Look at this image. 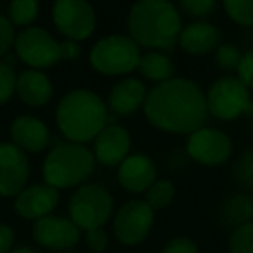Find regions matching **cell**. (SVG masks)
<instances>
[{"instance_id":"6da1fadb","label":"cell","mask_w":253,"mask_h":253,"mask_svg":"<svg viewBox=\"0 0 253 253\" xmlns=\"http://www.w3.org/2000/svg\"><path fill=\"white\" fill-rule=\"evenodd\" d=\"M144 115L151 125L172 134H193L208 118L207 95L189 78H170L148 92Z\"/></svg>"},{"instance_id":"7a4b0ae2","label":"cell","mask_w":253,"mask_h":253,"mask_svg":"<svg viewBox=\"0 0 253 253\" xmlns=\"http://www.w3.org/2000/svg\"><path fill=\"white\" fill-rule=\"evenodd\" d=\"M126 26L139 47L153 50H173L182 32L180 11L165 0H141L132 5Z\"/></svg>"},{"instance_id":"3957f363","label":"cell","mask_w":253,"mask_h":253,"mask_svg":"<svg viewBox=\"0 0 253 253\" xmlns=\"http://www.w3.org/2000/svg\"><path fill=\"white\" fill-rule=\"evenodd\" d=\"M56 122L68 142L85 144L94 141L106 125H109V111L106 102L95 92L75 88L61 97Z\"/></svg>"},{"instance_id":"277c9868","label":"cell","mask_w":253,"mask_h":253,"mask_svg":"<svg viewBox=\"0 0 253 253\" xmlns=\"http://www.w3.org/2000/svg\"><path fill=\"white\" fill-rule=\"evenodd\" d=\"M95 169L94 153L84 144L77 142H59L50 149L43 162V179L54 189L84 186Z\"/></svg>"},{"instance_id":"5b68a950","label":"cell","mask_w":253,"mask_h":253,"mask_svg":"<svg viewBox=\"0 0 253 253\" xmlns=\"http://www.w3.org/2000/svg\"><path fill=\"white\" fill-rule=\"evenodd\" d=\"M141 56V49L130 37L109 35L92 47L90 64L99 73L116 77L137 70Z\"/></svg>"},{"instance_id":"8992f818","label":"cell","mask_w":253,"mask_h":253,"mask_svg":"<svg viewBox=\"0 0 253 253\" xmlns=\"http://www.w3.org/2000/svg\"><path fill=\"white\" fill-rule=\"evenodd\" d=\"M70 218L78 229H99L113 213V196L99 184H84L70 200Z\"/></svg>"},{"instance_id":"52a82bcc","label":"cell","mask_w":253,"mask_h":253,"mask_svg":"<svg viewBox=\"0 0 253 253\" xmlns=\"http://www.w3.org/2000/svg\"><path fill=\"white\" fill-rule=\"evenodd\" d=\"M207 108L218 120H234L238 116H253V101L250 90L238 77H220L207 94Z\"/></svg>"},{"instance_id":"ba28073f","label":"cell","mask_w":253,"mask_h":253,"mask_svg":"<svg viewBox=\"0 0 253 253\" xmlns=\"http://www.w3.org/2000/svg\"><path fill=\"white\" fill-rule=\"evenodd\" d=\"M16 56L32 70L49 68L61 61L59 42L47 30L30 26L16 37Z\"/></svg>"},{"instance_id":"9c48e42d","label":"cell","mask_w":253,"mask_h":253,"mask_svg":"<svg viewBox=\"0 0 253 253\" xmlns=\"http://www.w3.org/2000/svg\"><path fill=\"white\" fill-rule=\"evenodd\" d=\"M155 224V210L142 200L126 201L115 215L113 232L116 239L126 246L142 243Z\"/></svg>"},{"instance_id":"30bf717a","label":"cell","mask_w":253,"mask_h":253,"mask_svg":"<svg viewBox=\"0 0 253 253\" xmlns=\"http://www.w3.org/2000/svg\"><path fill=\"white\" fill-rule=\"evenodd\" d=\"M52 21L68 40L80 42L94 33L95 11L84 0H57L52 5Z\"/></svg>"},{"instance_id":"8fae6325","label":"cell","mask_w":253,"mask_h":253,"mask_svg":"<svg viewBox=\"0 0 253 253\" xmlns=\"http://www.w3.org/2000/svg\"><path fill=\"white\" fill-rule=\"evenodd\" d=\"M187 155L201 165H222L231 158L232 141L218 128L203 126L193 132L187 139Z\"/></svg>"},{"instance_id":"7c38bea8","label":"cell","mask_w":253,"mask_h":253,"mask_svg":"<svg viewBox=\"0 0 253 253\" xmlns=\"http://www.w3.org/2000/svg\"><path fill=\"white\" fill-rule=\"evenodd\" d=\"M30 177L28 155L12 142L0 144V196H18Z\"/></svg>"},{"instance_id":"4fadbf2b","label":"cell","mask_w":253,"mask_h":253,"mask_svg":"<svg viewBox=\"0 0 253 253\" xmlns=\"http://www.w3.org/2000/svg\"><path fill=\"white\" fill-rule=\"evenodd\" d=\"M32 232L40 246L56 250L57 253H64L66 250L73 248L80 239V229L71 222V218L56 215H47L33 222Z\"/></svg>"},{"instance_id":"5bb4252c","label":"cell","mask_w":253,"mask_h":253,"mask_svg":"<svg viewBox=\"0 0 253 253\" xmlns=\"http://www.w3.org/2000/svg\"><path fill=\"white\" fill-rule=\"evenodd\" d=\"M59 203V193L47 184H35L25 187L16 196L14 210L19 217L26 220H40L52 213V210Z\"/></svg>"},{"instance_id":"9a60e30c","label":"cell","mask_w":253,"mask_h":253,"mask_svg":"<svg viewBox=\"0 0 253 253\" xmlns=\"http://www.w3.org/2000/svg\"><path fill=\"white\" fill-rule=\"evenodd\" d=\"M130 146V134L123 126L109 123L94 139V158L106 167L120 165L128 156Z\"/></svg>"},{"instance_id":"2e32d148","label":"cell","mask_w":253,"mask_h":253,"mask_svg":"<svg viewBox=\"0 0 253 253\" xmlns=\"http://www.w3.org/2000/svg\"><path fill=\"white\" fill-rule=\"evenodd\" d=\"M118 182L128 193H146L156 182V167L146 155H128L118 165Z\"/></svg>"},{"instance_id":"e0dca14e","label":"cell","mask_w":253,"mask_h":253,"mask_svg":"<svg viewBox=\"0 0 253 253\" xmlns=\"http://www.w3.org/2000/svg\"><path fill=\"white\" fill-rule=\"evenodd\" d=\"M11 139L25 153H40L49 146L50 132L42 120L23 115L11 123Z\"/></svg>"},{"instance_id":"ac0fdd59","label":"cell","mask_w":253,"mask_h":253,"mask_svg":"<svg viewBox=\"0 0 253 253\" xmlns=\"http://www.w3.org/2000/svg\"><path fill=\"white\" fill-rule=\"evenodd\" d=\"M148 92L137 78H123L111 88L108 106L115 115H132L139 108H144Z\"/></svg>"},{"instance_id":"d6986e66","label":"cell","mask_w":253,"mask_h":253,"mask_svg":"<svg viewBox=\"0 0 253 253\" xmlns=\"http://www.w3.org/2000/svg\"><path fill=\"white\" fill-rule=\"evenodd\" d=\"M16 92L25 104L32 106V108H40L50 101L54 94V87L50 78L43 71L25 70L18 75Z\"/></svg>"},{"instance_id":"ffe728a7","label":"cell","mask_w":253,"mask_h":253,"mask_svg":"<svg viewBox=\"0 0 253 253\" xmlns=\"http://www.w3.org/2000/svg\"><path fill=\"white\" fill-rule=\"evenodd\" d=\"M220 32L215 25L205 21H196L182 28L179 37V45L184 52L193 56H203L218 47Z\"/></svg>"},{"instance_id":"44dd1931","label":"cell","mask_w":253,"mask_h":253,"mask_svg":"<svg viewBox=\"0 0 253 253\" xmlns=\"http://www.w3.org/2000/svg\"><path fill=\"white\" fill-rule=\"evenodd\" d=\"M220 218L229 227H241L253 220V200L248 194H232L220 208Z\"/></svg>"},{"instance_id":"7402d4cb","label":"cell","mask_w":253,"mask_h":253,"mask_svg":"<svg viewBox=\"0 0 253 253\" xmlns=\"http://www.w3.org/2000/svg\"><path fill=\"white\" fill-rule=\"evenodd\" d=\"M139 71L144 78L151 82H167L173 78V63L167 54L160 52V50H149V52L142 54L141 61H139Z\"/></svg>"},{"instance_id":"603a6c76","label":"cell","mask_w":253,"mask_h":253,"mask_svg":"<svg viewBox=\"0 0 253 253\" xmlns=\"http://www.w3.org/2000/svg\"><path fill=\"white\" fill-rule=\"evenodd\" d=\"M39 2L35 0H14L9 4V21L12 26H28L39 14Z\"/></svg>"},{"instance_id":"cb8c5ba5","label":"cell","mask_w":253,"mask_h":253,"mask_svg":"<svg viewBox=\"0 0 253 253\" xmlns=\"http://www.w3.org/2000/svg\"><path fill=\"white\" fill-rule=\"evenodd\" d=\"M175 196V186L170 180H156L148 191H146V203L153 210L165 208Z\"/></svg>"},{"instance_id":"d4e9b609","label":"cell","mask_w":253,"mask_h":253,"mask_svg":"<svg viewBox=\"0 0 253 253\" xmlns=\"http://www.w3.org/2000/svg\"><path fill=\"white\" fill-rule=\"evenodd\" d=\"M232 177L241 187L253 191V149H246L236 160L232 165Z\"/></svg>"},{"instance_id":"484cf974","label":"cell","mask_w":253,"mask_h":253,"mask_svg":"<svg viewBox=\"0 0 253 253\" xmlns=\"http://www.w3.org/2000/svg\"><path fill=\"white\" fill-rule=\"evenodd\" d=\"M227 16L243 26H253V0H227L224 2Z\"/></svg>"},{"instance_id":"4316f807","label":"cell","mask_w":253,"mask_h":253,"mask_svg":"<svg viewBox=\"0 0 253 253\" xmlns=\"http://www.w3.org/2000/svg\"><path fill=\"white\" fill-rule=\"evenodd\" d=\"M231 253H253V222L234 229L229 239Z\"/></svg>"},{"instance_id":"83f0119b","label":"cell","mask_w":253,"mask_h":253,"mask_svg":"<svg viewBox=\"0 0 253 253\" xmlns=\"http://www.w3.org/2000/svg\"><path fill=\"white\" fill-rule=\"evenodd\" d=\"M177 9L193 18H205L217 9V2L215 0H180Z\"/></svg>"},{"instance_id":"f1b7e54d","label":"cell","mask_w":253,"mask_h":253,"mask_svg":"<svg viewBox=\"0 0 253 253\" xmlns=\"http://www.w3.org/2000/svg\"><path fill=\"white\" fill-rule=\"evenodd\" d=\"M16 77L11 64L0 63V104H5L16 92Z\"/></svg>"},{"instance_id":"f546056e","label":"cell","mask_w":253,"mask_h":253,"mask_svg":"<svg viewBox=\"0 0 253 253\" xmlns=\"http://www.w3.org/2000/svg\"><path fill=\"white\" fill-rule=\"evenodd\" d=\"M243 54L239 52V49L236 45H231V43H224V45L217 47V64L225 71H232L238 70V64L241 61Z\"/></svg>"},{"instance_id":"4dcf8cb0","label":"cell","mask_w":253,"mask_h":253,"mask_svg":"<svg viewBox=\"0 0 253 253\" xmlns=\"http://www.w3.org/2000/svg\"><path fill=\"white\" fill-rule=\"evenodd\" d=\"M16 42L14 26L9 18L0 14V57H4Z\"/></svg>"},{"instance_id":"1f68e13d","label":"cell","mask_w":253,"mask_h":253,"mask_svg":"<svg viewBox=\"0 0 253 253\" xmlns=\"http://www.w3.org/2000/svg\"><path fill=\"white\" fill-rule=\"evenodd\" d=\"M238 78L246 88H253V49L241 56L238 64Z\"/></svg>"},{"instance_id":"d6a6232c","label":"cell","mask_w":253,"mask_h":253,"mask_svg":"<svg viewBox=\"0 0 253 253\" xmlns=\"http://www.w3.org/2000/svg\"><path fill=\"white\" fill-rule=\"evenodd\" d=\"M163 253H198V245L191 238L177 236L167 243Z\"/></svg>"},{"instance_id":"836d02e7","label":"cell","mask_w":253,"mask_h":253,"mask_svg":"<svg viewBox=\"0 0 253 253\" xmlns=\"http://www.w3.org/2000/svg\"><path fill=\"white\" fill-rule=\"evenodd\" d=\"M85 239H87V246L92 250V252H95V253L104 252V250L108 248V243H109L108 232H106L102 227L90 229V231H87V236H85Z\"/></svg>"},{"instance_id":"e575fe53","label":"cell","mask_w":253,"mask_h":253,"mask_svg":"<svg viewBox=\"0 0 253 253\" xmlns=\"http://www.w3.org/2000/svg\"><path fill=\"white\" fill-rule=\"evenodd\" d=\"M80 52H82V49H80V43H78V42H73V40H66V42H61L59 43L61 59L75 61V59H78Z\"/></svg>"},{"instance_id":"d590c367","label":"cell","mask_w":253,"mask_h":253,"mask_svg":"<svg viewBox=\"0 0 253 253\" xmlns=\"http://www.w3.org/2000/svg\"><path fill=\"white\" fill-rule=\"evenodd\" d=\"M14 245V232L9 225L0 224V253H11Z\"/></svg>"},{"instance_id":"8d00e7d4","label":"cell","mask_w":253,"mask_h":253,"mask_svg":"<svg viewBox=\"0 0 253 253\" xmlns=\"http://www.w3.org/2000/svg\"><path fill=\"white\" fill-rule=\"evenodd\" d=\"M11 253H35V252H33V250H30L28 246H19V248L12 250Z\"/></svg>"},{"instance_id":"74e56055","label":"cell","mask_w":253,"mask_h":253,"mask_svg":"<svg viewBox=\"0 0 253 253\" xmlns=\"http://www.w3.org/2000/svg\"><path fill=\"white\" fill-rule=\"evenodd\" d=\"M64 253H71V252H64Z\"/></svg>"}]
</instances>
